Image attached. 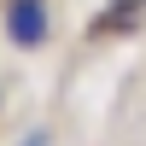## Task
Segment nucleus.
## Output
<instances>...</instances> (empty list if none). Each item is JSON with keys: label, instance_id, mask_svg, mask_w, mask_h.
Returning <instances> with one entry per match:
<instances>
[{"label": "nucleus", "instance_id": "obj_1", "mask_svg": "<svg viewBox=\"0 0 146 146\" xmlns=\"http://www.w3.org/2000/svg\"><path fill=\"white\" fill-rule=\"evenodd\" d=\"M0 23H6L12 47H41L53 35V6L47 0H0Z\"/></svg>", "mask_w": 146, "mask_h": 146}, {"label": "nucleus", "instance_id": "obj_2", "mask_svg": "<svg viewBox=\"0 0 146 146\" xmlns=\"http://www.w3.org/2000/svg\"><path fill=\"white\" fill-rule=\"evenodd\" d=\"M140 6H146V0H117V12H129V18H135Z\"/></svg>", "mask_w": 146, "mask_h": 146}, {"label": "nucleus", "instance_id": "obj_3", "mask_svg": "<svg viewBox=\"0 0 146 146\" xmlns=\"http://www.w3.org/2000/svg\"><path fill=\"white\" fill-rule=\"evenodd\" d=\"M23 146H47V140H41V135H29V140H23Z\"/></svg>", "mask_w": 146, "mask_h": 146}]
</instances>
